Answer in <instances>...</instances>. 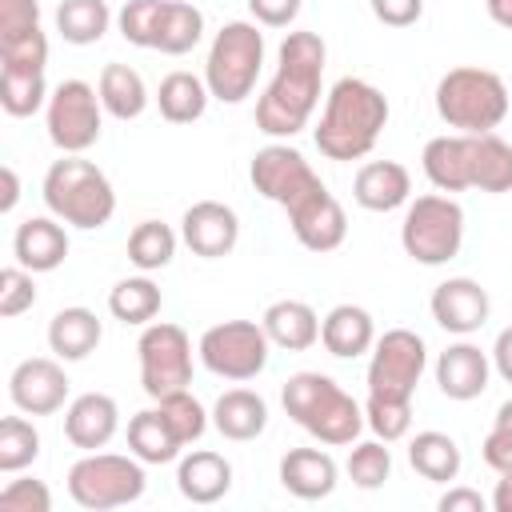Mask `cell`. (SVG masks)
I'll use <instances>...</instances> for the list:
<instances>
[{
    "instance_id": "cell-50",
    "label": "cell",
    "mask_w": 512,
    "mask_h": 512,
    "mask_svg": "<svg viewBox=\"0 0 512 512\" xmlns=\"http://www.w3.org/2000/svg\"><path fill=\"white\" fill-rule=\"evenodd\" d=\"M484 496L476 492V488H448L440 500H436V508L440 512H484Z\"/></svg>"
},
{
    "instance_id": "cell-34",
    "label": "cell",
    "mask_w": 512,
    "mask_h": 512,
    "mask_svg": "<svg viewBox=\"0 0 512 512\" xmlns=\"http://www.w3.org/2000/svg\"><path fill=\"white\" fill-rule=\"evenodd\" d=\"M108 24H112V12L104 0H60L56 8V32L76 48L96 44L108 32Z\"/></svg>"
},
{
    "instance_id": "cell-1",
    "label": "cell",
    "mask_w": 512,
    "mask_h": 512,
    "mask_svg": "<svg viewBox=\"0 0 512 512\" xmlns=\"http://www.w3.org/2000/svg\"><path fill=\"white\" fill-rule=\"evenodd\" d=\"M252 188L288 212L292 236L308 252H336L348 236V216L328 184L312 172L304 152L288 144H264L248 164Z\"/></svg>"
},
{
    "instance_id": "cell-44",
    "label": "cell",
    "mask_w": 512,
    "mask_h": 512,
    "mask_svg": "<svg viewBox=\"0 0 512 512\" xmlns=\"http://www.w3.org/2000/svg\"><path fill=\"white\" fill-rule=\"evenodd\" d=\"M32 304H36L32 272H28V268H20V264L4 268V272H0V316H4V320H12V316H20V312H28Z\"/></svg>"
},
{
    "instance_id": "cell-2",
    "label": "cell",
    "mask_w": 512,
    "mask_h": 512,
    "mask_svg": "<svg viewBox=\"0 0 512 512\" xmlns=\"http://www.w3.org/2000/svg\"><path fill=\"white\" fill-rule=\"evenodd\" d=\"M324 40L316 32H288L276 52V76L256 100V128L264 136H296L308 128L316 104H320V80H324Z\"/></svg>"
},
{
    "instance_id": "cell-43",
    "label": "cell",
    "mask_w": 512,
    "mask_h": 512,
    "mask_svg": "<svg viewBox=\"0 0 512 512\" xmlns=\"http://www.w3.org/2000/svg\"><path fill=\"white\" fill-rule=\"evenodd\" d=\"M0 68L4 72H44L48 68V36H44V28H32L24 36L0 40Z\"/></svg>"
},
{
    "instance_id": "cell-41",
    "label": "cell",
    "mask_w": 512,
    "mask_h": 512,
    "mask_svg": "<svg viewBox=\"0 0 512 512\" xmlns=\"http://www.w3.org/2000/svg\"><path fill=\"white\" fill-rule=\"evenodd\" d=\"M344 468H348L356 488L372 492V488H380L392 476V452L384 448V440H360V444H352Z\"/></svg>"
},
{
    "instance_id": "cell-36",
    "label": "cell",
    "mask_w": 512,
    "mask_h": 512,
    "mask_svg": "<svg viewBox=\"0 0 512 512\" xmlns=\"http://www.w3.org/2000/svg\"><path fill=\"white\" fill-rule=\"evenodd\" d=\"M176 256V232L164 220H140L128 236V260L140 272H160Z\"/></svg>"
},
{
    "instance_id": "cell-20",
    "label": "cell",
    "mask_w": 512,
    "mask_h": 512,
    "mask_svg": "<svg viewBox=\"0 0 512 512\" xmlns=\"http://www.w3.org/2000/svg\"><path fill=\"white\" fill-rule=\"evenodd\" d=\"M408 196H412V176L396 160H368L352 180V200L364 212H392L408 204Z\"/></svg>"
},
{
    "instance_id": "cell-32",
    "label": "cell",
    "mask_w": 512,
    "mask_h": 512,
    "mask_svg": "<svg viewBox=\"0 0 512 512\" xmlns=\"http://www.w3.org/2000/svg\"><path fill=\"white\" fill-rule=\"evenodd\" d=\"M128 448L132 456H140L144 464H168L180 456V440L176 432L168 428V420L160 416V408H144L128 420Z\"/></svg>"
},
{
    "instance_id": "cell-30",
    "label": "cell",
    "mask_w": 512,
    "mask_h": 512,
    "mask_svg": "<svg viewBox=\"0 0 512 512\" xmlns=\"http://www.w3.org/2000/svg\"><path fill=\"white\" fill-rule=\"evenodd\" d=\"M208 84L204 76H192V72H168L156 88V108L168 124H192L204 116L208 108Z\"/></svg>"
},
{
    "instance_id": "cell-40",
    "label": "cell",
    "mask_w": 512,
    "mask_h": 512,
    "mask_svg": "<svg viewBox=\"0 0 512 512\" xmlns=\"http://www.w3.org/2000/svg\"><path fill=\"white\" fill-rule=\"evenodd\" d=\"M364 424L376 432V440L392 444L404 440L412 428V400H392V396H368L364 400Z\"/></svg>"
},
{
    "instance_id": "cell-53",
    "label": "cell",
    "mask_w": 512,
    "mask_h": 512,
    "mask_svg": "<svg viewBox=\"0 0 512 512\" xmlns=\"http://www.w3.org/2000/svg\"><path fill=\"white\" fill-rule=\"evenodd\" d=\"M484 8H488V16H492L500 28L512 32V0H484Z\"/></svg>"
},
{
    "instance_id": "cell-39",
    "label": "cell",
    "mask_w": 512,
    "mask_h": 512,
    "mask_svg": "<svg viewBox=\"0 0 512 512\" xmlns=\"http://www.w3.org/2000/svg\"><path fill=\"white\" fill-rule=\"evenodd\" d=\"M48 84L44 72H4L0 68V108L8 116H32L36 108L48 104Z\"/></svg>"
},
{
    "instance_id": "cell-33",
    "label": "cell",
    "mask_w": 512,
    "mask_h": 512,
    "mask_svg": "<svg viewBox=\"0 0 512 512\" xmlns=\"http://www.w3.org/2000/svg\"><path fill=\"white\" fill-rule=\"evenodd\" d=\"M204 36V12L188 0H164L160 32H156V52L164 56H184L200 44Z\"/></svg>"
},
{
    "instance_id": "cell-23",
    "label": "cell",
    "mask_w": 512,
    "mask_h": 512,
    "mask_svg": "<svg viewBox=\"0 0 512 512\" xmlns=\"http://www.w3.org/2000/svg\"><path fill=\"white\" fill-rule=\"evenodd\" d=\"M176 488L192 504H216L232 488V464L220 452H212V448H196V452L180 456Z\"/></svg>"
},
{
    "instance_id": "cell-24",
    "label": "cell",
    "mask_w": 512,
    "mask_h": 512,
    "mask_svg": "<svg viewBox=\"0 0 512 512\" xmlns=\"http://www.w3.org/2000/svg\"><path fill=\"white\" fill-rule=\"evenodd\" d=\"M320 344L340 356V360H356L376 344V324L372 312L360 304H336L324 320H320Z\"/></svg>"
},
{
    "instance_id": "cell-47",
    "label": "cell",
    "mask_w": 512,
    "mask_h": 512,
    "mask_svg": "<svg viewBox=\"0 0 512 512\" xmlns=\"http://www.w3.org/2000/svg\"><path fill=\"white\" fill-rule=\"evenodd\" d=\"M480 456L496 476H512V428L492 424V432L480 444Z\"/></svg>"
},
{
    "instance_id": "cell-31",
    "label": "cell",
    "mask_w": 512,
    "mask_h": 512,
    "mask_svg": "<svg viewBox=\"0 0 512 512\" xmlns=\"http://www.w3.org/2000/svg\"><path fill=\"white\" fill-rule=\"evenodd\" d=\"M96 92H100L104 112L116 116V120H136V116L148 108L144 76H140L136 68H128V64H104Z\"/></svg>"
},
{
    "instance_id": "cell-51",
    "label": "cell",
    "mask_w": 512,
    "mask_h": 512,
    "mask_svg": "<svg viewBox=\"0 0 512 512\" xmlns=\"http://www.w3.org/2000/svg\"><path fill=\"white\" fill-rule=\"evenodd\" d=\"M492 368L500 372V380L512 384V328H504L496 336V344H492Z\"/></svg>"
},
{
    "instance_id": "cell-15",
    "label": "cell",
    "mask_w": 512,
    "mask_h": 512,
    "mask_svg": "<svg viewBox=\"0 0 512 512\" xmlns=\"http://www.w3.org/2000/svg\"><path fill=\"white\" fill-rule=\"evenodd\" d=\"M428 308H432V320H436L444 332H452V336H472V332L484 328V320H488V312H492V300H488V292H484L472 276H448L444 284H436Z\"/></svg>"
},
{
    "instance_id": "cell-26",
    "label": "cell",
    "mask_w": 512,
    "mask_h": 512,
    "mask_svg": "<svg viewBox=\"0 0 512 512\" xmlns=\"http://www.w3.org/2000/svg\"><path fill=\"white\" fill-rule=\"evenodd\" d=\"M260 324H264L268 340L276 348H288V352H304V348H312L320 340V316L304 300H276V304H268Z\"/></svg>"
},
{
    "instance_id": "cell-54",
    "label": "cell",
    "mask_w": 512,
    "mask_h": 512,
    "mask_svg": "<svg viewBox=\"0 0 512 512\" xmlns=\"http://www.w3.org/2000/svg\"><path fill=\"white\" fill-rule=\"evenodd\" d=\"M492 424H500V428H512V400H504L500 408H496V420Z\"/></svg>"
},
{
    "instance_id": "cell-25",
    "label": "cell",
    "mask_w": 512,
    "mask_h": 512,
    "mask_svg": "<svg viewBox=\"0 0 512 512\" xmlns=\"http://www.w3.org/2000/svg\"><path fill=\"white\" fill-rule=\"evenodd\" d=\"M212 428L224 436V440H256L264 428H268V404L260 392L252 388H228L220 392V400L212 404Z\"/></svg>"
},
{
    "instance_id": "cell-14",
    "label": "cell",
    "mask_w": 512,
    "mask_h": 512,
    "mask_svg": "<svg viewBox=\"0 0 512 512\" xmlns=\"http://www.w3.org/2000/svg\"><path fill=\"white\" fill-rule=\"evenodd\" d=\"M8 396L24 416H52L68 400V376L52 356H28L12 368Z\"/></svg>"
},
{
    "instance_id": "cell-4",
    "label": "cell",
    "mask_w": 512,
    "mask_h": 512,
    "mask_svg": "<svg viewBox=\"0 0 512 512\" xmlns=\"http://www.w3.org/2000/svg\"><path fill=\"white\" fill-rule=\"evenodd\" d=\"M280 404L320 444H352L364 428V408L324 372H292L280 388Z\"/></svg>"
},
{
    "instance_id": "cell-38",
    "label": "cell",
    "mask_w": 512,
    "mask_h": 512,
    "mask_svg": "<svg viewBox=\"0 0 512 512\" xmlns=\"http://www.w3.org/2000/svg\"><path fill=\"white\" fill-rule=\"evenodd\" d=\"M156 408H160V416L168 420V428L176 432V440H180L184 448L196 444V440L204 436V428H208V412H204V404H200L188 388H176V392L160 396Z\"/></svg>"
},
{
    "instance_id": "cell-49",
    "label": "cell",
    "mask_w": 512,
    "mask_h": 512,
    "mask_svg": "<svg viewBox=\"0 0 512 512\" xmlns=\"http://www.w3.org/2000/svg\"><path fill=\"white\" fill-rule=\"evenodd\" d=\"M248 12L264 28H288L300 16V0H248Z\"/></svg>"
},
{
    "instance_id": "cell-21",
    "label": "cell",
    "mask_w": 512,
    "mask_h": 512,
    "mask_svg": "<svg viewBox=\"0 0 512 512\" xmlns=\"http://www.w3.org/2000/svg\"><path fill=\"white\" fill-rule=\"evenodd\" d=\"M336 476H340L336 460L328 452H320V448H292L280 460V484L296 500H324V496H332Z\"/></svg>"
},
{
    "instance_id": "cell-22",
    "label": "cell",
    "mask_w": 512,
    "mask_h": 512,
    "mask_svg": "<svg viewBox=\"0 0 512 512\" xmlns=\"http://www.w3.org/2000/svg\"><path fill=\"white\" fill-rule=\"evenodd\" d=\"M468 160H472V136H468V132L432 136V140L424 144V152H420L424 176H428L432 188H440V192H464V188H472Z\"/></svg>"
},
{
    "instance_id": "cell-42",
    "label": "cell",
    "mask_w": 512,
    "mask_h": 512,
    "mask_svg": "<svg viewBox=\"0 0 512 512\" xmlns=\"http://www.w3.org/2000/svg\"><path fill=\"white\" fill-rule=\"evenodd\" d=\"M160 16H164V0H128L116 16V28L128 44L136 48H156V32H160Z\"/></svg>"
},
{
    "instance_id": "cell-37",
    "label": "cell",
    "mask_w": 512,
    "mask_h": 512,
    "mask_svg": "<svg viewBox=\"0 0 512 512\" xmlns=\"http://www.w3.org/2000/svg\"><path fill=\"white\" fill-rule=\"evenodd\" d=\"M40 456V432L24 416H4L0 420V472H24Z\"/></svg>"
},
{
    "instance_id": "cell-13",
    "label": "cell",
    "mask_w": 512,
    "mask_h": 512,
    "mask_svg": "<svg viewBox=\"0 0 512 512\" xmlns=\"http://www.w3.org/2000/svg\"><path fill=\"white\" fill-rule=\"evenodd\" d=\"M100 92L88 80H60L44 104L48 140L60 152H88L100 140Z\"/></svg>"
},
{
    "instance_id": "cell-10",
    "label": "cell",
    "mask_w": 512,
    "mask_h": 512,
    "mask_svg": "<svg viewBox=\"0 0 512 512\" xmlns=\"http://www.w3.org/2000/svg\"><path fill=\"white\" fill-rule=\"evenodd\" d=\"M268 332L264 324L256 320H224V324H212L196 352H200V364L212 372V376H224V380H252L264 372L268 364Z\"/></svg>"
},
{
    "instance_id": "cell-19",
    "label": "cell",
    "mask_w": 512,
    "mask_h": 512,
    "mask_svg": "<svg viewBox=\"0 0 512 512\" xmlns=\"http://www.w3.org/2000/svg\"><path fill=\"white\" fill-rule=\"evenodd\" d=\"M12 256L28 272H56L68 256V232L56 216H28L12 236Z\"/></svg>"
},
{
    "instance_id": "cell-28",
    "label": "cell",
    "mask_w": 512,
    "mask_h": 512,
    "mask_svg": "<svg viewBox=\"0 0 512 512\" xmlns=\"http://www.w3.org/2000/svg\"><path fill=\"white\" fill-rule=\"evenodd\" d=\"M408 464L416 468V476H424V480H432V484H448V480L460 476L464 456H460V444H456L448 432L428 428V432H416V436H412V444H408Z\"/></svg>"
},
{
    "instance_id": "cell-35",
    "label": "cell",
    "mask_w": 512,
    "mask_h": 512,
    "mask_svg": "<svg viewBox=\"0 0 512 512\" xmlns=\"http://www.w3.org/2000/svg\"><path fill=\"white\" fill-rule=\"evenodd\" d=\"M160 304H164V296L148 276H128L108 292V312L120 324H152Z\"/></svg>"
},
{
    "instance_id": "cell-52",
    "label": "cell",
    "mask_w": 512,
    "mask_h": 512,
    "mask_svg": "<svg viewBox=\"0 0 512 512\" xmlns=\"http://www.w3.org/2000/svg\"><path fill=\"white\" fill-rule=\"evenodd\" d=\"M0 180H4L0 212H12V208H16V200H20V176H16V168H12V164H4V168H0Z\"/></svg>"
},
{
    "instance_id": "cell-48",
    "label": "cell",
    "mask_w": 512,
    "mask_h": 512,
    "mask_svg": "<svg viewBox=\"0 0 512 512\" xmlns=\"http://www.w3.org/2000/svg\"><path fill=\"white\" fill-rule=\"evenodd\" d=\"M372 16L388 28H408L424 16V0H372Z\"/></svg>"
},
{
    "instance_id": "cell-29",
    "label": "cell",
    "mask_w": 512,
    "mask_h": 512,
    "mask_svg": "<svg viewBox=\"0 0 512 512\" xmlns=\"http://www.w3.org/2000/svg\"><path fill=\"white\" fill-rule=\"evenodd\" d=\"M468 176H472V188H480V192H512V144L500 140L496 132L472 136Z\"/></svg>"
},
{
    "instance_id": "cell-11",
    "label": "cell",
    "mask_w": 512,
    "mask_h": 512,
    "mask_svg": "<svg viewBox=\"0 0 512 512\" xmlns=\"http://www.w3.org/2000/svg\"><path fill=\"white\" fill-rule=\"evenodd\" d=\"M136 352H140V388L152 400L192 384V340L180 324L168 320L144 324Z\"/></svg>"
},
{
    "instance_id": "cell-12",
    "label": "cell",
    "mask_w": 512,
    "mask_h": 512,
    "mask_svg": "<svg viewBox=\"0 0 512 512\" xmlns=\"http://www.w3.org/2000/svg\"><path fill=\"white\" fill-rule=\"evenodd\" d=\"M428 368V348L424 336L412 328H388L372 344L368 360V396H392V400H412L416 384Z\"/></svg>"
},
{
    "instance_id": "cell-27",
    "label": "cell",
    "mask_w": 512,
    "mask_h": 512,
    "mask_svg": "<svg viewBox=\"0 0 512 512\" xmlns=\"http://www.w3.org/2000/svg\"><path fill=\"white\" fill-rule=\"evenodd\" d=\"M104 328H100V316L92 308H60L52 320H48V348L60 356V360H84L96 352Z\"/></svg>"
},
{
    "instance_id": "cell-17",
    "label": "cell",
    "mask_w": 512,
    "mask_h": 512,
    "mask_svg": "<svg viewBox=\"0 0 512 512\" xmlns=\"http://www.w3.org/2000/svg\"><path fill=\"white\" fill-rule=\"evenodd\" d=\"M488 376H492V360L488 352H480L476 344L460 340V344H448L440 356H436V384L448 400H476L484 396L488 388Z\"/></svg>"
},
{
    "instance_id": "cell-46",
    "label": "cell",
    "mask_w": 512,
    "mask_h": 512,
    "mask_svg": "<svg viewBox=\"0 0 512 512\" xmlns=\"http://www.w3.org/2000/svg\"><path fill=\"white\" fill-rule=\"evenodd\" d=\"M40 28V4L36 0H0V40L24 36Z\"/></svg>"
},
{
    "instance_id": "cell-8",
    "label": "cell",
    "mask_w": 512,
    "mask_h": 512,
    "mask_svg": "<svg viewBox=\"0 0 512 512\" xmlns=\"http://www.w3.org/2000/svg\"><path fill=\"white\" fill-rule=\"evenodd\" d=\"M400 244L416 264H448L460 256L464 244V208L448 192L416 196L400 224Z\"/></svg>"
},
{
    "instance_id": "cell-7",
    "label": "cell",
    "mask_w": 512,
    "mask_h": 512,
    "mask_svg": "<svg viewBox=\"0 0 512 512\" xmlns=\"http://www.w3.org/2000/svg\"><path fill=\"white\" fill-rule=\"evenodd\" d=\"M264 64V32L248 20H228L208 48L204 84L220 104H240L252 96Z\"/></svg>"
},
{
    "instance_id": "cell-9",
    "label": "cell",
    "mask_w": 512,
    "mask_h": 512,
    "mask_svg": "<svg viewBox=\"0 0 512 512\" xmlns=\"http://www.w3.org/2000/svg\"><path fill=\"white\" fill-rule=\"evenodd\" d=\"M144 460L140 456H120V452H88L68 468V496L80 508L104 512L120 508L144 496Z\"/></svg>"
},
{
    "instance_id": "cell-18",
    "label": "cell",
    "mask_w": 512,
    "mask_h": 512,
    "mask_svg": "<svg viewBox=\"0 0 512 512\" xmlns=\"http://www.w3.org/2000/svg\"><path fill=\"white\" fill-rule=\"evenodd\" d=\"M116 428H120V408L108 392H84L64 412V436L84 452H100L116 436Z\"/></svg>"
},
{
    "instance_id": "cell-5",
    "label": "cell",
    "mask_w": 512,
    "mask_h": 512,
    "mask_svg": "<svg viewBox=\"0 0 512 512\" xmlns=\"http://www.w3.org/2000/svg\"><path fill=\"white\" fill-rule=\"evenodd\" d=\"M44 204L56 220L72 224V228H104L116 212V192L112 180L84 160L80 152H64L60 160H52V168L44 172Z\"/></svg>"
},
{
    "instance_id": "cell-45",
    "label": "cell",
    "mask_w": 512,
    "mask_h": 512,
    "mask_svg": "<svg viewBox=\"0 0 512 512\" xmlns=\"http://www.w3.org/2000/svg\"><path fill=\"white\" fill-rule=\"evenodd\" d=\"M0 508H4V512H48V508H52V492H48L44 480L20 476V480H8V484H4Z\"/></svg>"
},
{
    "instance_id": "cell-6",
    "label": "cell",
    "mask_w": 512,
    "mask_h": 512,
    "mask_svg": "<svg viewBox=\"0 0 512 512\" xmlns=\"http://www.w3.org/2000/svg\"><path fill=\"white\" fill-rule=\"evenodd\" d=\"M508 108H512L508 84L492 68L460 64L448 68L436 84V116L456 132H472V136L492 132L504 124Z\"/></svg>"
},
{
    "instance_id": "cell-3",
    "label": "cell",
    "mask_w": 512,
    "mask_h": 512,
    "mask_svg": "<svg viewBox=\"0 0 512 512\" xmlns=\"http://www.w3.org/2000/svg\"><path fill=\"white\" fill-rule=\"evenodd\" d=\"M384 124H388V96L360 76H344L332 84L312 136L328 160H364L376 148Z\"/></svg>"
},
{
    "instance_id": "cell-16",
    "label": "cell",
    "mask_w": 512,
    "mask_h": 512,
    "mask_svg": "<svg viewBox=\"0 0 512 512\" xmlns=\"http://www.w3.org/2000/svg\"><path fill=\"white\" fill-rule=\"evenodd\" d=\"M180 236L196 256L220 260L240 240V216L220 200H196L180 220Z\"/></svg>"
}]
</instances>
